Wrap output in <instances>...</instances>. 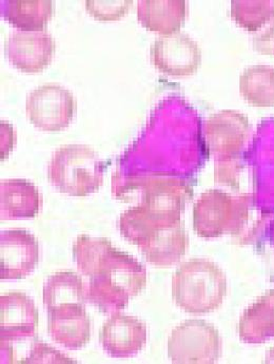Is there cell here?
I'll return each mask as SVG.
<instances>
[{"label":"cell","mask_w":274,"mask_h":364,"mask_svg":"<svg viewBox=\"0 0 274 364\" xmlns=\"http://www.w3.org/2000/svg\"><path fill=\"white\" fill-rule=\"evenodd\" d=\"M113 250L114 248L106 240L82 235L74 244L73 256L78 268L87 276L92 277Z\"/></svg>","instance_id":"cell-23"},{"label":"cell","mask_w":274,"mask_h":364,"mask_svg":"<svg viewBox=\"0 0 274 364\" xmlns=\"http://www.w3.org/2000/svg\"><path fill=\"white\" fill-rule=\"evenodd\" d=\"M23 363H76L58 350L40 341L33 342L30 354Z\"/></svg>","instance_id":"cell-25"},{"label":"cell","mask_w":274,"mask_h":364,"mask_svg":"<svg viewBox=\"0 0 274 364\" xmlns=\"http://www.w3.org/2000/svg\"><path fill=\"white\" fill-rule=\"evenodd\" d=\"M53 2L39 1H6L4 17L15 27L23 31H40L52 17Z\"/></svg>","instance_id":"cell-21"},{"label":"cell","mask_w":274,"mask_h":364,"mask_svg":"<svg viewBox=\"0 0 274 364\" xmlns=\"http://www.w3.org/2000/svg\"><path fill=\"white\" fill-rule=\"evenodd\" d=\"M225 272L207 259L182 263L172 279V296L176 305L190 314L217 311L227 296Z\"/></svg>","instance_id":"cell-1"},{"label":"cell","mask_w":274,"mask_h":364,"mask_svg":"<svg viewBox=\"0 0 274 364\" xmlns=\"http://www.w3.org/2000/svg\"><path fill=\"white\" fill-rule=\"evenodd\" d=\"M54 50L53 38L43 30L16 32L6 43L11 64L27 73H37L49 66Z\"/></svg>","instance_id":"cell-8"},{"label":"cell","mask_w":274,"mask_h":364,"mask_svg":"<svg viewBox=\"0 0 274 364\" xmlns=\"http://www.w3.org/2000/svg\"><path fill=\"white\" fill-rule=\"evenodd\" d=\"M240 92L253 106H274V68L256 65L246 69L240 77Z\"/></svg>","instance_id":"cell-20"},{"label":"cell","mask_w":274,"mask_h":364,"mask_svg":"<svg viewBox=\"0 0 274 364\" xmlns=\"http://www.w3.org/2000/svg\"><path fill=\"white\" fill-rule=\"evenodd\" d=\"M167 348L172 363L211 364L221 358L223 344L212 324L191 319L172 331Z\"/></svg>","instance_id":"cell-4"},{"label":"cell","mask_w":274,"mask_h":364,"mask_svg":"<svg viewBox=\"0 0 274 364\" xmlns=\"http://www.w3.org/2000/svg\"><path fill=\"white\" fill-rule=\"evenodd\" d=\"M186 189L180 183L162 182L152 187L139 207L152 228L180 221L185 206Z\"/></svg>","instance_id":"cell-15"},{"label":"cell","mask_w":274,"mask_h":364,"mask_svg":"<svg viewBox=\"0 0 274 364\" xmlns=\"http://www.w3.org/2000/svg\"><path fill=\"white\" fill-rule=\"evenodd\" d=\"M138 19L143 27L152 32L171 35L178 33L184 25L187 4L184 0L168 1H141L138 4Z\"/></svg>","instance_id":"cell-17"},{"label":"cell","mask_w":274,"mask_h":364,"mask_svg":"<svg viewBox=\"0 0 274 364\" xmlns=\"http://www.w3.org/2000/svg\"><path fill=\"white\" fill-rule=\"evenodd\" d=\"M236 211V199L221 191H208L195 203L193 226L202 237H217L229 232Z\"/></svg>","instance_id":"cell-12"},{"label":"cell","mask_w":274,"mask_h":364,"mask_svg":"<svg viewBox=\"0 0 274 364\" xmlns=\"http://www.w3.org/2000/svg\"><path fill=\"white\" fill-rule=\"evenodd\" d=\"M87 298L82 278L73 272H56L43 285V305L48 311L66 304L84 305Z\"/></svg>","instance_id":"cell-19"},{"label":"cell","mask_w":274,"mask_h":364,"mask_svg":"<svg viewBox=\"0 0 274 364\" xmlns=\"http://www.w3.org/2000/svg\"><path fill=\"white\" fill-rule=\"evenodd\" d=\"M26 110L35 127L43 132H60L73 119L75 100L66 88L47 85L29 95Z\"/></svg>","instance_id":"cell-5"},{"label":"cell","mask_w":274,"mask_h":364,"mask_svg":"<svg viewBox=\"0 0 274 364\" xmlns=\"http://www.w3.org/2000/svg\"><path fill=\"white\" fill-rule=\"evenodd\" d=\"M188 246V237L180 221L156 226L141 242L146 260L158 266H171L180 260Z\"/></svg>","instance_id":"cell-14"},{"label":"cell","mask_w":274,"mask_h":364,"mask_svg":"<svg viewBox=\"0 0 274 364\" xmlns=\"http://www.w3.org/2000/svg\"><path fill=\"white\" fill-rule=\"evenodd\" d=\"M147 281L143 266L126 252L113 250L91 277L88 298L104 311H119L141 293Z\"/></svg>","instance_id":"cell-2"},{"label":"cell","mask_w":274,"mask_h":364,"mask_svg":"<svg viewBox=\"0 0 274 364\" xmlns=\"http://www.w3.org/2000/svg\"><path fill=\"white\" fill-rule=\"evenodd\" d=\"M240 338L246 343L261 344L274 338V289L250 305L240 319Z\"/></svg>","instance_id":"cell-18"},{"label":"cell","mask_w":274,"mask_h":364,"mask_svg":"<svg viewBox=\"0 0 274 364\" xmlns=\"http://www.w3.org/2000/svg\"><path fill=\"white\" fill-rule=\"evenodd\" d=\"M133 1H86L87 11L94 18L102 21H117L127 14Z\"/></svg>","instance_id":"cell-24"},{"label":"cell","mask_w":274,"mask_h":364,"mask_svg":"<svg viewBox=\"0 0 274 364\" xmlns=\"http://www.w3.org/2000/svg\"><path fill=\"white\" fill-rule=\"evenodd\" d=\"M38 189L25 180H2L0 211L2 220L34 218L40 208Z\"/></svg>","instance_id":"cell-16"},{"label":"cell","mask_w":274,"mask_h":364,"mask_svg":"<svg viewBox=\"0 0 274 364\" xmlns=\"http://www.w3.org/2000/svg\"><path fill=\"white\" fill-rule=\"evenodd\" d=\"M231 17L236 25L250 32H258L274 17L271 0H234Z\"/></svg>","instance_id":"cell-22"},{"label":"cell","mask_w":274,"mask_h":364,"mask_svg":"<svg viewBox=\"0 0 274 364\" xmlns=\"http://www.w3.org/2000/svg\"><path fill=\"white\" fill-rule=\"evenodd\" d=\"M205 129L210 151L221 158H231L245 145L251 127L243 113L221 111L207 121Z\"/></svg>","instance_id":"cell-9"},{"label":"cell","mask_w":274,"mask_h":364,"mask_svg":"<svg viewBox=\"0 0 274 364\" xmlns=\"http://www.w3.org/2000/svg\"><path fill=\"white\" fill-rule=\"evenodd\" d=\"M38 311L33 300L15 291L0 297V338L4 342H18L33 337L38 326Z\"/></svg>","instance_id":"cell-10"},{"label":"cell","mask_w":274,"mask_h":364,"mask_svg":"<svg viewBox=\"0 0 274 364\" xmlns=\"http://www.w3.org/2000/svg\"><path fill=\"white\" fill-rule=\"evenodd\" d=\"M152 62L162 73L173 77H187L201 67L199 46L186 34L166 35L152 46Z\"/></svg>","instance_id":"cell-6"},{"label":"cell","mask_w":274,"mask_h":364,"mask_svg":"<svg viewBox=\"0 0 274 364\" xmlns=\"http://www.w3.org/2000/svg\"><path fill=\"white\" fill-rule=\"evenodd\" d=\"M104 165L97 152L88 146L68 145L54 154L49 166V178L60 193L84 197L103 183Z\"/></svg>","instance_id":"cell-3"},{"label":"cell","mask_w":274,"mask_h":364,"mask_svg":"<svg viewBox=\"0 0 274 364\" xmlns=\"http://www.w3.org/2000/svg\"><path fill=\"white\" fill-rule=\"evenodd\" d=\"M147 341V328L136 317L115 314L104 322L101 343L104 352L115 358H128L141 352Z\"/></svg>","instance_id":"cell-11"},{"label":"cell","mask_w":274,"mask_h":364,"mask_svg":"<svg viewBox=\"0 0 274 364\" xmlns=\"http://www.w3.org/2000/svg\"><path fill=\"white\" fill-rule=\"evenodd\" d=\"M253 48L258 53L274 56V17L266 30L254 36Z\"/></svg>","instance_id":"cell-26"},{"label":"cell","mask_w":274,"mask_h":364,"mask_svg":"<svg viewBox=\"0 0 274 364\" xmlns=\"http://www.w3.org/2000/svg\"><path fill=\"white\" fill-rule=\"evenodd\" d=\"M39 261L38 242L25 230L0 233V278L17 280L31 274Z\"/></svg>","instance_id":"cell-7"},{"label":"cell","mask_w":274,"mask_h":364,"mask_svg":"<svg viewBox=\"0 0 274 364\" xmlns=\"http://www.w3.org/2000/svg\"><path fill=\"white\" fill-rule=\"evenodd\" d=\"M48 331L53 341L80 348L90 340V319L84 305L66 304L48 311Z\"/></svg>","instance_id":"cell-13"}]
</instances>
